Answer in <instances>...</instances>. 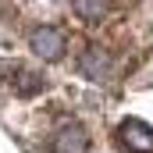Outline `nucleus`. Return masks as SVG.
<instances>
[{
    "label": "nucleus",
    "mask_w": 153,
    "mask_h": 153,
    "mask_svg": "<svg viewBox=\"0 0 153 153\" xmlns=\"http://www.w3.org/2000/svg\"><path fill=\"white\" fill-rule=\"evenodd\" d=\"M29 43H32V53H36V57H43V61H57V57L64 53V36H61L57 29H46V25H43V29H36Z\"/></svg>",
    "instance_id": "nucleus-1"
},
{
    "label": "nucleus",
    "mask_w": 153,
    "mask_h": 153,
    "mask_svg": "<svg viewBox=\"0 0 153 153\" xmlns=\"http://www.w3.org/2000/svg\"><path fill=\"white\" fill-rule=\"evenodd\" d=\"M121 139L135 153H153V128L143 125V121H125L121 125Z\"/></svg>",
    "instance_id": "nucleus-2"
},
{
    "label": "nucleus",
    "mask_w": 153,
    "mask_h": 153,
    "mask_svg": "<svg viewBox=\"0 0 153 153\" xmlns=\"http://www.w3.org/2000/svg\"><path fill=\"white\" fill-rule=\"evenodd\" d=\"M78 68H82V75H89L93 82H107V75H111V57L103 50H85L78 57Z\"/></svg>",
    "instance_id": "nucleus-3"
},
{
    "label": "nucleus",
    "mask_w": 153,
    "mask_h": 153,
    "mask_svg": "<svg viewBox=\"0 0 153 153\" xmlns=\"http://www.w3.org/2000/svg\"><path fill=\"white\" fill-rule=\"evenodd\" d=\"M85 150V132L78 125H64L53 135V153H82Z\"/></svg>",
    "instance_id": "nucleus-4"
},
{
    "label": "nucleus",
    "mask_w": 153,
    "mask_h": 153,
    "mask_svg": "<svg viewBox=\"0 0 153 153\" xmlns=\"http://www.w3.org/2000/svg\"><path fill=\"white\" fill-rule=\"evenodd\" d=\"M78 11V18H89V22H96V18H103V11H107V0H71Z\"/></svg>",
    "instance_id": "nucleus-5"
}]
</instances>
